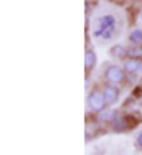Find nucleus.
Returning a JSON list of instances; mask_svg holds the SVG:
<instances>
[{
	"instance_id": "15",
	"label": "nucleus",
	"mask_w": 142,
	"mask_h": 155,
	"mask_svg": "<svg viewBox=\"0 0 142 155\" xmlns=\"http://www.w3.org/2000/svg\"><path fill=\"white\" fill-rule=\"evenodd\" d=\"M140 84H142V79H140Z\"/></svg>"
},
{
	"instance_id": "4",
	"label": "nucleus",
	"mask_w": 142,
	"mask_h": 155,
	"mask_svg": "<svg viewBox=\"0 0 142 155\" xmlns=\"http://www.w3.org/2000/svg\"><path fill=\"white\" fill-rule=\"evenodd\" d=\"M104 97H106V102L109 106H113L117 102V99H119V91H117V87H114V86H106V89H104Z\"/></svg>"
},
{
	"instance_id": "14",
	"label": "nucleus",
	"mask_w": 142,
	"mask_h": 155,
	"mask_svg": "<svg viewBox=\"0 0 142 155\" xmlns=\"http://www.w3.org/2000/svg\"><path fill=\"white\" fill-rule=\"evenodd\" d=\"M140 18H142V10H140Z\"/></svg>"
},
{
	"instance_id": "16",
	"label": "nucleus",
	"mask_w": 142,
	"mask_h": 155,
	"mask_svg": "<svg viewBox=\"0 0 142 155\" xmlns=\"http://www.w3.org/2000/svg\"><path fill=\"white\" fill-rule=\"evenodd\" d=\"M136 2H137V0H136Z\"/></svg>"
},
{
	"instance_id": "3",
	"label": "nucleus",
	"mask_w": 142,
	"mask_h": 155,
	"mask_svg": "<svg viewBox=\"0 0 142 155\" xmlns=\"http://www.w3.org/2000/svg\"><path fill=\"white\" fill-rule=\"evenodd\" d=\"M116 25V18L114 15H104L99 18V27L94 30V36H103V31L109 27H114Z\"/></svg>"
},
{
	"instance_id": "12",
	"label": "nucleus",
	"mask_w": 142,
	"mask_h": 155,
	"mask_svg": "<svg viewBox=\"0 0 142 155\" xmlns=\"http://www.w3.org/2000/svg\"><path fill=\"white\" fill-rule=\"evenodd\" d=\"M137 142H139V145H142V134L139 135V140H137Z\"/></svg>"
},
{
	"instance_id": "7",
	"label": "nucleus",
	"mask_w": 142,
	"mask_h": 155,
	"mask_svg": "<svg viewBox=\"0 0 142 155\" xmlns=\"http://www.w3.org/2000/svg\"><path fill=\"white\" fill-rule=\"evenodd\" d=\"M126 54H127V50H126L122 45H116L111 48V56L113 58H117V60H124Z\"/></svg>"
},
{
	"instance_id": "1",
	"label": "nucleus",
	"mask_w": 142,
	"mask_h": 155,
	"mask_svg": "<svg viewBox=\"0 0 142 155\" xmlns=\"http://www.w3.org/2000/svg\"><path fill=\"white\" fill-rule=\"evenodd\" d=\"M106 104H107V102H106V97H104L103 93H99V91H93V93H89L88 106L94 110V112H101Z\"/></svg>"
},
{
	"instance_id": "11",
	"label": "nucleus",
	"mask_w": 142,
	"mask_h": 155,
	"mask_svg": "<svg viewBox=\"0 0 142 155\" xmlns=\"http://www.w3.org/2000/svg\"><path fill=\"white\" fill-rule=\"evenodd\" d=\"M114 33H116V25H114V27L106 28V30L103 31V38H104V40H111V38L114 36Z\"/></svg>"
},
{
	"instance_id": "8",
	"label": "nucleus",
	"mask_w": 142,
	"mask_h": 155,
	"mask_svg": "<svg viewBox=\"0 0 142 155\" xmlns=\"http://www.w3.org/2000/svg\"><path fill=\"white\" fill-rule=\"evenodd\" d=\"M129 40H130V43H134V45H140L142 43V30L140 28H136V30L130 31Z\"/></svg>"
},
{
	"instance_id": "2",
	"label": "nucleus",
	"mask_w": 142,
	"mask_h": 155,
	"mask_svg": "<svg viewBox=\"0 0 142 155\" xmlns=\"http://www.w3.org/2000/svg\"><path fill=\"white\" fill-rule=\"evenodd\" d=\"M106 79L113 84L122 83V81H124V71H122L119 66H109L107 71H106Z\"/></svg>"
},
{
	"instance_id": "13",
	"label": "nucleus",
	"mask_w": 142,
	"mask_h": 155,
	"mask_svg": "<svg viewBox=\"0 0 142 155\" xmlns=\"http://www.w3.org/2000/svg\"><path fill=\"white\" fill-rule=\"evenodd\" d=\"M140 107H142V99H140Z\"/></svg>"
},
{
	"instance_id": "6",
	"label": "nucleus",
	"mask_w": 142,
	"mask_h": 155,
	"mask_svg": "<svg viewBox=\"0 0 142 155\" xmlns=\"http://www.w3.org/2000/svg\"><path fill=\"white\" fill-rule=\"evenodd\" d=\"M96 64V53L93 50H88L84 54V68L86 69H93Z\"/></svg>"
},
{
	"instance_id": "9",
	"label": "nucleus",
	"mask_w": 142,
	"mask_h": 155,
	"mask_svg": "<svg viewBox=\"0 0 142 155\" xmlns=\"http://www.w3.org/2000/svg\"><path fill=\"white\" fill-rule=\"evenodd\" d=\"M127 54L130 58H142V46L136 45L134 48H130V50H127Z\"/></svg>"
},
{
	"instance_id": "10",
	"label": "nucleus",
	"mask_w": 142,
	"mask_h": 155,
	"mask_svg": "<svg viewBox=\"0 0 142 155\" xmlns=\"http://www.w3.org/2000/svg\"><path fill=\"white\" fill-rule=\"evenodd\" d=\"M114 116H116V112H113V110H101L99 120H113Z\"/></svg>"
},
{
	"instance_id": "5",
	"label": "nucleus",
	"mask_w": 142,
	"mask_h": 155,
	"mask_svg": "<svg viewBox=\"0 0 142 155\" xmlns=\"http://www.w3.org/2000/svg\"><path fill=\"white\" fill-rule=\"evenodd\" d=\"M140 68H142V63L137 58H129V60L124 61V71L127 73H137Z\"/></svg>"
}]
</instances>
